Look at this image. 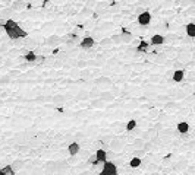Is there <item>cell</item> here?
<instances>
[{"instance_id":"6da1fadb","label":"cell","mask_w":195,"mask_h":175,"mask_svg":"<svg viewBox=\"0 0 195 175\" xmlns=\"http://www.w3.org/2000/svg\"><path fill=\"white\" fill-rule=\"evenodd\" d=\"M5 31H6V34H7V37L11 39H13V41H15V39H19V38H27L28 37L27 31L22 29L13 19L5 21Z\"/></svg>"},{"instance_id":"7a4b0ae2","label":"cell","mask_w":195,"mask_h":175,"mask_svg":"<svg viewBox=\"0 0 195 175\" xmlns=\"http://www.w3.org/2000/svg\"><path fill=\"white\" fill-rule=\"evenodd\" d=\"M100 175H117V166L113 162L104 161L103 162V168H101Z\"/></svg>"},{"instance_id":"3957f363","label":"cell","mask_w":195,"mask_h":175,"mask_svg":"<svg viewBox=\"0 0 195 175\" xmlns=\"http://www.w3.org/2000/svg\"><path fill=\"white\" fill-rule=\"evenodd\" d=\"M151 13L148 10H145V12H141L138 15V18H136V21H138V25H141V26H147L148 23L151 22Z\"/></svg>"},{"instance_id":"277c9868","label":"cell","mask_w":195,"mask_h":175,"mask_svg":"<svg viewBox=\"0 0 195 175\" xmlns=\"http://www.w3.org/2000/svg\"><path fill=\"white\" fill-rule=\"evenodd\" d=\"M110 149H111V152H120L123 149V139L122 137H113L110 140Z\"/></svg>"},{"instance_id":"5b68a950","label":"cell","mask_w":195,"mask_h":175,"mask_svg":"<svg viewBox=\"0 0 195 175\" xmlns=\"http://www.w3.org/2000/svg\"><path fill=\"white\" fill-rule=\"evenodd\" d=\"M11 9L13 12H24L28 9V5L24 0H13L11 3Z\"/></svg>"},{"instance_id":"8992f818","label":"cell","mask_w":195,"mask_h":175,"mask_svg":"<svg viewBox=\"0 0 195 175\" xmlns=\"http://www.w3.org/2000/svg\"><path fill=\"white\" fill-rule=\"evenodd\" d=\"M94 45H95V39L93 38V37H85V38L79 43V47L82 50H85V51H89Z\"/></svg>"},{"instance_id":"52a82bcc","label":"cell","mask_w":195,"mask_h":175,"mask_svg":"<svg viewBox=\"0 0 195 175\" xmlns=\"http://www.w3.org/2000/svg\"><path fill=\"white\" fill-rule=\"evenodd\" d=\"M164 41H166V38H164L163 35H160V34H156V35H153V37H151L150 44H151V45H154V47H158V45L164 44Z\"/></svg>"},{"instance_id":"ba28073f","label":"cell","mask_w":195,"mask_h":175,"mask_svg":"<svg viewBox=\"0 0 195 175\" xmlns=\"http://www.w3.org/2000/svg\"><path fill=\"white\" fill-rule=\"evenodd\" d=\"M98 99H101L103 102H110V101L115 99V95H113V92H110V91H104V92H101L100 95H98Z\"/></svg>"},{"instance_id":"9c48e42d","label":"cell","mask_w":195,"mask_h":175,"mask_svg":"<svg viewBox=\"0 0 195 175\" xmlns=\"http://www.w3.org/2000/svg\"><path fill=\"white\" fill-rule=\"evenodd\" d=\"M95 161H97L98 164H103L104 161H107V152L104 149H98V150L95 152Z\"/></svg>"},{"instance_id":"30bf717a","label":"cell","mask_w":195,"mask_h":175,"mask_svg":"<svg viewBox=\"0 0 195 175\" xmlns=\"http://www.w3.org/2000/svg\"><path fill=\"white\" fill-rule=\"evenodd\" d=\"M60 43H62V38L59 35H51V37H49V38L46 39V44L50 45V47H56V45H59Z\"/></svg>"},{"instance_id":"8fae6325","label":"cell","mask_w":195,"mask_h":175,"mask_svg":"<svg viewBox=\"0 0 195 175\" xmlns=\"http://www.w3.org/2000/svg\"><path fill=\"white\" fill-rule=\"evenodd\" d=\"M172 79H173V82H176V83L184 82V79H185V71L180 70V69H179V70H175V71H173Z\"/></svg>"},{"instance_id":"7c38bea8","label":"cell","mask_w":195,"mask_h":175,"mask_svg":"<svg viewBox=\"0 0 195 175\" xmlns=\"http://www.w3.org/2000/svg\"><path fill=\"white\" fill-rule=\"evenodd\" d=\"M95 85H101V86H110V85H113V80H111L110 77H107V76H101V77H98V79L95 80Z\"/></svg>"},{"instance_id":"4fadbf2b","label":"cell","mask_w":195,"mask_h":175,"mask_svg":"<svg viewBox=\"0 0 195 175\" xmlns=\"http://www.w3.org/2000/svg\"><path fill=\"white\" fill-rule=\"evenodd\" d=\"M176 128H178L179 134H186L189 131V124L186 121H180V123H178V127Z\"/></svg>"},{"instance_id":"5bb4252c","label":"cell","mask_w":195,"mask_h":175,"mask_svg":"<svg viewBox=\"0 0 195 175\" xmlns=\"http://www.w3.org/2000/svg\"><path fill=\"white\" fill-rule=\"evenodd\" d=\"M119 35H120V39H122V43H131V41H132V34L129 32V31H126V29H125V28H123L122 31H120V34H119Z\"/></svg>"},{"instance_id":"9a60e30c","label":"cell","mask_w":195,"mask_h":175,"mask_svg":"<svg viewBox=\"0 0 195 175\" xmlns=\"http://www.w3.org/2000/svg\"><path fill=\"white\" fill-rule=\"evenodd\" d=\"M148 47H150L148 41H139L136 45V53H148Z\"/></svg>"},{"instance_id":"2e32d148","label":"cell","mask_w":195,"mask_h":175,"mask_svg":"<svg viewBox=\"0 0 195 175\" xmlns=\"http://www.w3.org/2000/svg\"><path fill=\"white\" fill-rule=\"evenodd\" d=\"M67 152H69V155H71V156H75V155H78V152H79V144H78L76 142L71 143V144L67 146Z\"/></svg>"},{"instance_id":"e0dca14e","label":"cell","mask_w":195,"mask_h":175,"mask_svg":"<svg viewBox=\"0 0 195 175\" xmlns=\"http://www.w3.org/2000/svg\"><path fill=\"white\" fill-rule=\"evenodd\" d=\"M141 164H142V159L136 158V156H134V158L129 161V166H131L132 169H136V168H139V166H141Z\"/></svg>"},{"instance_id":"ac0fdd59","label":"cell","mask_w":195,"mask_h":175,"mask_svg":"<svg viewBox=\"0 0 195 175\" xmlns=\"http://www.w3.org/2000/svg\"><path fill=\"white\" fill-rule=\"evenodd\" d=\"M185 31H186V35H188L189 38H194L195 37V25L192 22H189V23L185 26Z\"/></svg>"},{"instance_id":"d6986e66","label":"cell","mask_w":195,"mask_h":175,"mask_svg":"<svg viewBox=\"0 0 195 175\" xmlns=\"http://www.w3.org/2000/svg\"><path fill=\"white\" fill-rule=\"evenodd\" d=\"M35 53H34V51H27V53H25V55H24V60L27 61L28 64H31V63H32L34 60H35Z\"/></svg>"},{"instance_id":"ffe728a7","label":"cell","mask_w":195,"mask_h":175,"mask_svg":"<svg viewBox=\"0 0 195 175\" xmlns=\"http://www.w3.org/2000/svg\"><path fill=\"white\" fill-rule=\"evenodd\" d=\"M144 143H145V140L142 139V137H136V139L134 140L135 149H142V148H144Z\"/></svg>"},{"instance_id":"44dd1931","label":"cell","mask_w":195,"mask_h":175,"mask_svg":"<svg viewBox=\"0 0 195 175\" xmlns=\"http://www.w3.org/2000/svg\"><path fill=\"white\" fill-rule=\"evenodd\" d=\"M2 171H3V174H5V175H15V169L12 168L11 165H6V166H3V168H2Z\"/></svg>"},{"instance_id":"7402d4cb","label":"cell","mask_w":195,"mask_h":175,"mask_svg":"<svg viewBox=\"0 0 195 175\" xmlns=\"http://www.w3.org/2000/svg\"><path fill=\"white\" fill-rule=\"evenodd\" d=\"M11 166L13 168V169H15V172H16V171H19V169H22V168H24V162L18 159V161H15V162H13Z\"/></svg>"},{"instance_id":"603a6c76","label":"cell","mask_w":195,"mask_h":175,"mask_svg":"<svg viewBox=\"0 0 195 175\" xmlns=\"http://www.w3.org/2000/svg\"><path fill=\"white\" fill-rule=\"evenodd\" d=\"M125 128H126V131H132V130H135V128H136V121H135V120L128 121V123H126V127H125Z\"/></svg>"},{"instance_id":"cb8c5ba5","label":"cell","mask_w":195,"mask_h":175,"mask_svg":"<svg viewBox=\"0 0 195 175\" xmlns=\"http://www.w3.org/2000/svg\"><path fill=\"white\" fill-rule=\"evenodd\" d=\"M145 155H147V150L145 149H135V152H134V156H136V158H144Z\"/></svg>"},{"instance_id":"d4e9b609","label":"cell","mask_w":195,"mask_h":175,"mask_svg":"<svg viewBox=\"0 0 195 175\" xmlns=\"http://www.w3.org/2000/svg\"><path fill=\"white\" fill-rule=\"evenodd\" d=\"M107 10H109V13H117V12H120V6L109 5V6H107Z\"/></svg>"},{"instance_id":"484cf974","label":"cell","mask_w":195,"mask_h":175,"mask_svg":"<svg viewBox=\"0 0 195 175\" xmlns=\"http://www.w3.org/2000/svg\"><path fill=\"white\" fill-rule=\"evenodd\" d=\"M110 43L113 44V45H119V44L122 43V39H120V35H113L110 38Z\"/></svg>"},{"instance_id":"4316f807","label":"cell","mask_w":195,"mask_h":175,"mask_svg":"<svg viewBox=\"0 0 195 175\" xmlns=\"http://www.w3.org/2000/svg\"><path fill=\"white\" fill-rule=\"evenodd\" d=\"M12 13H13V10H12V9H5V10L0 12V16H2V18H9Z\"/></svg>"},{"instance_id":"83f0119b","label":"cell","mask_w":195,"mask_h":175,"mask_svg":"<svg viewBox=\"0 0 195 175\" xmlns=\"http://www.w3.org/2000/svg\"><path fill=\"white\" fill-rule=\"evenodd\" d=\"M7 83H11V76H0V85H7Z\"/></svg>"},{"instance_id":"f1b7e54d","label":"cell","mask_w":195,"mask_h":175,"mask_svg":"<svg viewBox=\"0 0 195 175\" xmlns=\"http://www.w3.org/2000/svg\"><path fill=\"white\" fill-rule=\"evenodd\" d=\"M103 105H104V102H103L101 99H94V101H93V107H94V108H101Z\"/></svg>"},{"instance_id":"f546056e","label":"cell","mask_w":195,"mask_h":175,"mask_svg":"<svg viewBox=\"0 0 195 175\" xmlns=\"http://www.w3.org/2000/svg\"><path fill=\"white\" fill-rule=\"evenodd\" d=\"M54 102H65L66 101V96L65 95H54Z\"/></svg>"},{"instance_id":"4dcf8cb0","label":"cell","mask_w":195,"mask_h":175,"mask_svg":"<svg viewBox=\"0 0 195 175\" xmlns=\"http://www.w3.org/2000/svg\"><path fill=\"white\" fill-rule=\"evenodd\" d=\"M87 98H88V92H85V91H81L76 95V99H87Z\"/></svg>"},{"instance_id":"1f68e13d","label":"cell","mask_w":195,"mask_h":175,"mask_svg":"<svg viewBox=\"0 0 195 175\" xmlns=\"http://www.w3.org/2000/svg\"><path fill=\"white\" fill-rule=\"evenodd\" d=\"M95 5H97V0H88L85 7H87V9H94Z\"/></svg>"},{"instance_id":"d6a6232c","label":"cell","mask_w":195,"mask_h":175,"mask_svg":"<svg viewBox=\"0 0 195 175\" xmlns=\"http://www.w3.org/2000/svg\"><path fill=\"white\" fill-rule=\"evenodd\" d=\"M43 61H44V55H35V60L31 64H38V63H43Z\"/></svg>"},{"instance_id":"836d02e7","label":"cell","mask_w":195,"mask_h":175,"mask_svg":"<svg viewBox=\"0 0 195 175\" xmlns=\"http://www.w3.org/2000/svg\"><path fill=\"white\" fill-rule=\"evenodd\" d=\"M87 64H88V63H87V61H84V60L76 61V67H78V69H85V67H87Z\"/></svg>"},{"instance_id":"e575fe53","label":"cell","mask_w":195,"mask_h":175,"mask_svg":"<svg viewBox=\"0 0 195 175\" xmlns=\"http://www.w3.org/2000/svg\"><path fill=\"white\" fill-rule=\"evenodd\" d=\"M147 169H150L151 172H156V171L158 169V166H157L156 164H150V165H148V168H147Z\"/></svg>"},{"instance_id":"d590c367","label":"cell","mask_w":195,"mask_h":175,"mask_svg":"<svg viewBox=\"0 0 195 175\" xmlns=\"http://www.w3.org/2000/svg\"><path fill=\"white\" fill-rule=\"evenodd\" d=\"M79 175H91V172L89 171H85V172H82V174H79Z\"/></svg>"},{"instance_id":"8d00e7d4","label":"cell","mask_w":195,"mask_h":175,"mask_svg":"<svg viewBox=\"0 0 195 175\" xmlns=\"http://www.w3.org/2000/svg\"><path fill=\"white\" fill-rule=\"evenodd\" d=\"M2 2H3V3H9L11 0H2Z\"/></svg>"},{"instance_id":"74e56055","label":"cell","mask_w":195,"mask_h":175,"mask_svg":"<svg viewBox=\"0 0 195 175\" xmlns=\"http://www.w3.org/2000/svg\"><path fill=\"white\" fill-rule=\"evenodd\" d=\"M2 63H3V59H2V57H0V64H2Z\"/></svg>"},{"instance_id":"f35d334b","label":"cell","mask_w":195,"mask_h":175,"mask_svg":"<svg viewBox=\"0 0 195 175\" xmlns=\"http://www.w3.org/2000/svg\"><path fill=\"white\" fill-rule=\"evenodd\" d=\"M153 175H160V174H158V172H157V171H156V172H154V174H153Z\"/></svg>"},{"instance_id":"ab89813d","label":"cell","mask_w":195,"mask_h":175,"mask_svg":"<svg viewBox=\"0 0 195 175\" xmlns=\"http://www.w3.org/2000/svg\"><path fill=\"white\" fill-rule=\"evenodd\" d=\"M0 175H5V174H3V171H2V169H0Z\"/></svg>"}]
</instances>
